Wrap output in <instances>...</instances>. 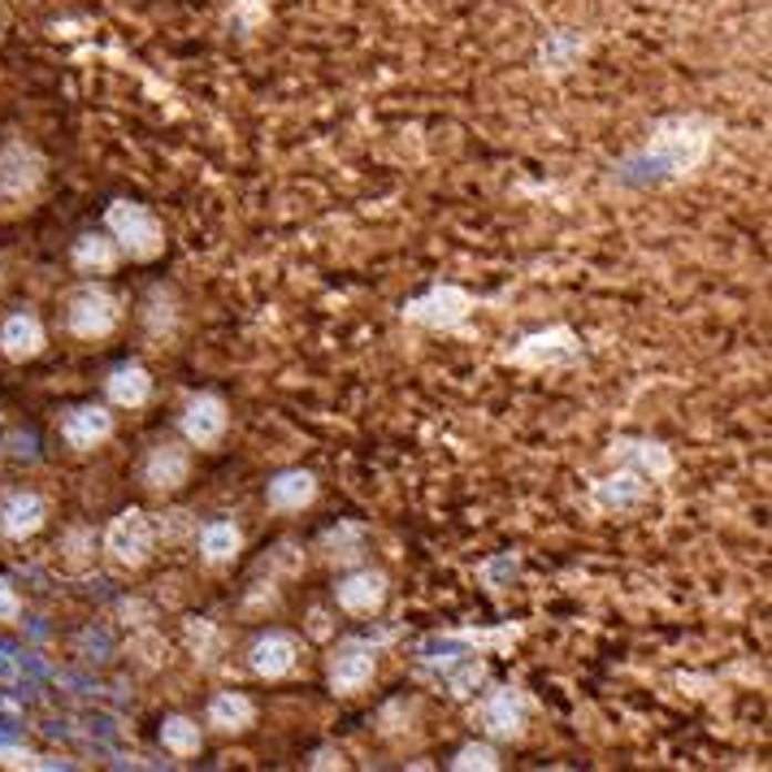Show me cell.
Wrapping results in <instances>:
<instances>
[{
	"label": "cell",
	"mask_w": 772,
	"mask_h": 772,
	"mask_svg": "<svg viewBox=\"0 0 772 772\" xmlns=\"http://www.w3.org/2000/svg\"><path fill=\"white\" fill-rule=\"evenodd\" d=\"M161 747L169 755H196L200 751V724L192 717H165L161 721Z\"/></svg>",
	"instance_id": "d4e9b609"
},
{
	"label": "cell",
	"mask_w": 772,
	"mask_h": 772,
	"mask_svg": "<svg viewBox=\"0 0 772 772\" xmlns=\"http://www.w3.org/2000/svg\"><path fill=\"white\" fill-rule=\"evenodd\" d=\"M296 660H300V642H296L291 634H282V629L260 634L257 642L248 647V665H253V672L265 677V681L287 677V672L296 669Z\"/></svg>",
	"instance_id": "8fae6325"
},
{
	"label": "cell",
	"mask_w": 772,
	"mask_h": 772,
	"mask_svg": "<svg viewBox=\"0 0 772 772\" xmlns=\"http://www.w3.org/2000/svg\"><path fill=\"white\" fill-rule=\"evenodd\" d=\"M581 357V343L568 326H552V330H538L529 339H521L508 361L525 364V369H547V364H573Z\"/></svg>",
	"instance_id": "52a82bcc"
},
{
	"label": "cell",
	"mask_w": 772,
	"mask_h": 772,
	"mask_svg": "<svg viewBox=\"0 0 772 772\" xmlns=\"http://www.w3.org/2000/svg\"><path fill=\"white\" fill-rule=\"evenodd\" d=\"M482 660H464L461 669H452L447 672V686H452V694H473V690H477V681H482Z\"/></svg>",
	"instance_id": "f1b7e54d"
},
{
	"label": "cell",
	"mask_w": 772,
	"mask_h": 772,
	"mask_svg": "<svg viewBox=\"0 0 772 772\" xmlns=\"http://www.w3.org/2000/svg\"><path fill=\"white\" fill-rule=\"evenodd\" d=\"M0 352H4L9 361H31V357H40V352H44V326H40V317H35V312H13V317H4V326H0Z\"/></svg>",
	"instance_id": "9a60e30c"
},
{
	"label": "cell",
	"mask_w": 772,
	"mask_h": 772,
	"mask_svg": "<svg viewBox=\"0 0 772 772\" xmlns=\"http://www.w3.org/2000/svg\"><path fill=\"white\" fill-rule=\"evenodd\" d=\"M581 52H586V40L577 31H552L538 49V61H543L547 74H568L581 61Z\"/></svg>",
	"instance_id": "603a6c76"
},
{
	"label": "cell",
	"mask_w": 772,
	"mask_h": 772,
	"mask_svg": "<svg viewBox=\"0 0 772 772\" xmlns=\"http://www.w3.org/2000/svg\"><path fill=\"white\" fill-rule=\"evenodd\" d=\"M44 516H49V504L40 495L18 491L0 504V529H4V538H31L44 525Z\"/></svg>",
	"instance_id": "ac0fdd59"
},
{
	"label": "cell",
	"mask_w": 772,
	"mask_h": 772,
	"mask_svg": "<svg viewBox=\"0 0 772 772\" xmlns=\"http://www.w3.org/2000/svg\"><path fill=\"white\" fill-rule=\"evenodd\" d=\"M378 669V647L369 638H343L330 656V690L334 694H361Z\"/></svg>",
	"instance_id": "8992f818"
},
{
	"label": "cell",
	"mask_w": 772,
	"mask_h": 772,
	"mask_svg": "<svg viewBox=\"0 0 772 772\" xmlns=\"http://www.w3.org/2000/svg\"><path fill=\"white\" fill-rule=\"evenodd\" d=\"M40 183H44V156L35 153L31 144L13 140V144L0 148V192H4L9 200L35 196Z\"/></svg>",
	"instance_id": "ba28073f"
},
{
	"label": "cell",
	"mask_w": 772,
	"mask_h": 772,
	"mask_svg": "<svg viewBox=\"0 0 772 772\" xmlns=\"http://www.w3.org/2000/svg\"><path fill=\"white\" fill-rule=\"evenodd\" d=\"M647 495H651V482H647V473H638V469H617V473H608L604 482H595V508L599 513H634L638 504H647Z\"/></svg>",
	"instance_id": "9c48e42d"
},
{
	"label": "cell",
	"mask_w": 772,
	"mask_h": 772,
	"mask_svg": "<svg viewBox=\"0 0 772 772\" xmlns=\"http://www.w3.org/2000/svg\"><path fill=\"white\" fill-rule=\"evenodd\" d=\"M712 148V126L703 122H669L651 135V144L642 153H634L625 165L617 169L620 183H669V178H681L690 174L703 156Z\"/></svg>",
	"instance_id": "6da1fadb"
},
{
	"label": "cell",
	"mask_w": 772,
	"mask_h": 772,
	"mask_svg": "<svg viewBox=\"0 0 772 772\" xmlns=\"http://www.w3.org/2000/svg\"><path fill=\"white\" fill-rule=\"evenodd\" d=\"M144 317H148V334H153V339H169V334H174V321H178V312H174V291H169V287H153Z\"/></svg>",
	"instance_id": "484cf974"
},
{
	"label": "cell",
	"mask_w": 772,
	"mask_h": 772,
	"mask_svg": "<svg viewBox=\"0 0 772 772\" xmlns=\"http://www.w3.org/2000/svg\"><path fill=\"white\" fill-rule=\"evenodd\" d=\"M469 312H473V296L461 291V287H434V291H425V296L404 305V317L412 326H425V330H456Z\"/></svg>",
	"instance_id": "5b68a950"
},
{
	"label": "cell",
	"mask_w": 772,
	"mask_h": 772,
	"mask_svg": "<svg viewBox=\"0 0 772 772\" xmlns=\"http://www.w3.org/2000/svg\"><path fill=\"white\" fill-rule=\"evenodd\" d=\"M113 434V412L101 404H79L61 416V439L74 447V452H92L101 447L104 439Z\"/></svg>",
	"instance_id": "7c38bea8"
},
{
	"label": "cell",
	"mask_w": 772,
	"mask_h": 772,
	"mask_svg": "<svg viewBox=\"0 0 772 772\" xmlns=\"http://www.w3.org/2000/svg\"><path fill=\"white\" fill-rule=\"evenodd\" d=\"M192 473V452L183 443H156L153 452L144 456V486L156 495H169L187 482Z\"/></svg>",
	"instance_id": "30bf717a"
},
{
	"label": "cell",
	"mask_w": 772,
	"mask_h": 772,
	"mask_svg": "<svg viewBox=\"0 0 772 772\" xmlns=\"http://www.w3.org/2000/svg\"><path fill=\"white\" fill-rule=\"evenodd\" d=\"M253 721H257V708H253V699L239 694V690H226V694H217V699L208 703V724H213L217 733H239V729H248Z\"/></svg>",
	"instance_id": "ffe728a7"
},
{
	"label": "cell",
	"mask_w": 772,
	"mask_h": 772,
	"mask_svg": "<svg viewBox=\"0 0 772 772\" xmlns=\"http://www.w3.org/2000/svg\"><path fill=\"white\" fill-rule=\"evenodd\" d=\"M226 421H230V412L226 404L217 400V395H196L187 409H183V439L192 443V447H213L222 434H226Z\"/></svg>",
	"instance_id": "4fadbf2b"
},
{
	"label": "cell",
	"mask_w": 772,
	"mask_h": 772,
	"mask_svg": "<svg viewBox=\"0 0 772 772\" xmlns=\"http://www.w3.org/2000/svg\"><path fill=\"white\" fill-rule=\"evenodd\" d=\"M18 617H22V599H18V595H13V586L0 577V620L9 625V620H18Z\"/></svg>",
	"instance_id": "f546056e"
},
{
	"label": "cell",
	"mask_w": 772,
	"mask_h": 772,
	"mask_svg": "<svg viewBox=\"0 0 772 772\" xmlns=\"http://www.w3.org/2000/svg\"><path fill=\"white\" fill-rule=\"evenodd\" d=\"M239 547H244V534H239L235 521H208L205 529H200V556H205L208 565H226V560H235Z\"/></svg>",
	"instance_id": "7402d4cb"
},
{
	"label": "cell",
	"mask_w": 772,
	"mask_h": 772,
	"mask_svg": "<svg viewBox=\"0 0 772 772\" xmlns=\"http://www.w3.org/2000/svg\"><path fill=\"white\" fill-rule=\"evenodd\" d=\"M452 769H456V772H469V769L495 772V769H500V755H495V747H486V742H469V747H461V751H456Z\"/></svg>",
	"instance_id": "83f0119b"
},
{
	"label": "cell",
	"mask_w": 772,
	"mask_h": 772,
	"mask_svg": "<svg viewBox=\"0 0 772 772\" xmlns=\"http://www.w3.org/2000/svg\"><path fill=\"white\" fill-rule=\"evenodd\" d=\"M109 400L117 404V409H140V404H148V395H153V378H148V369L144 364H117L113 373H109Z\"/></svg>",
	"instance_id": "d6986e66"
},
{
	"label": "cell",
	"mask_w": 772,
	"mask_h": 772,
	"mask_svg": "<svg viewBox=\"0 0 772 772\" xmlns=\"http://www.w3.org/2000/svg\"><path fill=\"white\" fill-rule=\"evenodd\" d=\"M265 500L274 513H300L317 500V477L309 469H287L265 486Z\"/></svg>",
	"instance_id": "e0dca14e"
},
{
	"label": "cell",
	"mask_w": 772,
	"mask_h": 772,
	"mask_svg": "<svg viewBox=\"0 0 772 772\" xmlns=\"http://www.w3.org/2000/svg\"><path fill=\"white\" fill-rule=\"evenodd\" d=\"M613 456L620 461H629L638 473H647V477H669L672 473V456L660 447V443H642V439H617L613 443Z\"/></svg>",
	"instance_id": "44dd1931"
},
{
	"label": "cell",
	"mask_w": 772,
	"mask_h": 772,
	"mask_svg": "<svg viewBox=\"0 0 772 772\" xmlns=\"http://www.w3.org/2000/svg\"><path fill=\"white\" fill-rule=\"evenodd\" d=\"M74 265H79L83 274H109V269L117 265L113 239H104V235H83V239L74 244Z\"/></svg>",
	"instance_id": "cb8c5ba5"
},
{
	"label": "cell",
	"mask_w": 772,
	"mask_h": 772,
	"mask_svg": "<svg viewBox=\"0 0 772 772\" xmlns=\"http://www.w3.org/2000/svg\"><path fill=\"white\" fill-rule=\"evenodd\" d=\"M104 226L113 235V244L126 253L131 260H153L165 248V235H161V222L144 205H131V200H113L104 213Z\"/></svg>",
	"instance_id": "7a4b0ae2"
},
{
	"label": "cell",
	"mask_w": 772,
	"mask_h": 772,
	"mask_svg": "<svg viewBox=\"0 0 772 772\" xmlns=\"http://www.w3.org/2000/svg\"><path fill=\"white\" fill-rule=\"evenodd\" d=\"M525 717H529V703H525V694L513 690V686L495 690V694L486 699V708H482V724H486L495 738H521Z\"/></svg>",
	"instance_id": "2e32d148"
},
{
	"label": "cell",
	"mask_w": 772,
	"mask_h": 772,
	"mask_svg": "<svg viewBox=\"0 0 772 772\" xmlns=\"http://www.w3.org/2000/svg\"><path fill=\"white\" fill-rule=\"evenodd\" d=\"M334 764H343V755H334V751H321V755L312 760V769H334Z\"/></svg>",
	"instance_id": "4dcf8cb0"
},
{
	"label": "cell",
	"mask_w": 772,
	"mask_h": 772,
	"mask_svg": "<svg viewBox=\"0 0 772 772\" xmlns=\"http://www.w3.org/2000/svg\"><path fill=\"white\" fill-rule=\"evenodd\" d=\"M361 543H364V529L361 525H339V529H330L326 538H321V547H326V556L330 560H343V565H352L357 556H361Z\"/></svg>",
	"instance_id": "4316f807"
},
{
	"label": "cell",
	"mask_w": 772,
	"mask_h": 772,
	"mask_svg": "<svg viewBox=\"0 0 772 772\" xmlns=\"http://www.w3.org/2000/svg\"><path fill=\"white\" fill-rule=\"evenodd\" d=\"M117 317H122V309H117L113 291L88 282V287H79V291L70 296L65 326H70V334H79V339H104V334H113Z\"/></svg>",
	"instance_id": "277c9868"
},
{
	"label": "cell",
	"mask_w": 772,
	"mask_h": 772,
	"mask_svg": "<svg viewBox=\"0 0 772 772\" xmlns=\"http://www.w3.org/2000/svg\"><path fill=\"white\" fill-rule=\"evenodd\" d=\"M153 547H156V525L140 508H126V513L113 516V525L104 534V552L113 556V565L144 568L153 560Z\"/></svg>",
	"instance_id": "3957f363"
},
{
	"label": "cell",
	"mask_w": 772,
	"mask_h": 772,
	"mask_svg": "<svg viewBox=\"0 0 772 772\" xmlns=\"http://www.w3.org/2000/svg\"><path fill=\"white\" fill-rule=\"evenodd\" d=\"M334 599H339L343 613L369 617V613H378L382 599H387V577L373 573V568H357V573H348V577L334 586Z\"/></svg>",
	"instance_id": "5bb4252c"
}]
</instances>
